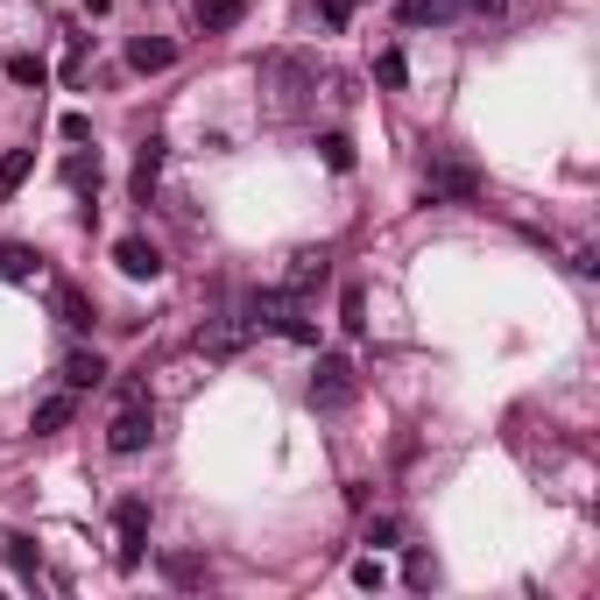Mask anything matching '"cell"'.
Instances as JSON below:
<instances>
[{
    "label": "cell",
    "instance_id": "cell-1",
    "mask_svg": "<svg viewBox=\"0 0 600 600\" xmlns=\"http://www.w3.org/2000/svg\"><path fill=\"white\" fill-rule=\"evenodd\" d=\"M149 558V495H121L113 501V566L134 572Z\"/></svg>",
    "mask_w": 600,
    "mask_h": 600
},
{
    "label": "cell",
    "instance_id": "cell-2",
    "mask_svg": "<svg viewBox=\"0 0 600 600\" xmlns=\"http://www.w3.org/2000/svg\"><path fill=\"white\" fill-rule=\"evenodd\" d=\"M312 410L325 417H339V410H354V396H360V382H354V360L346 354H318V375H312Z\"/></svg>",
    "mask_w": 600,
    "mask_h": 600
},
{
    "label": "cell",
    "instance_id": "cell-3",
    "mask_svg": "<svg viewBox=\"0 0 600 600\" xmlns=\"http://www.w3.org/2000/svg\"><path fill=\"white\" fill-rule=\"evenodd\" d=\"M149 438H156V410H149L142 389H128L121 417L106 424V445H113V459H134V452H149Z\"/></svg>",
    "mask_w": 600,
    "mask_h": 600
},
{
    "label": "cell",
    "instance_id": "cell-4",
    "mask_svg": "<svg viewBox=\"0 0 600 600\" xmlns=\"http://www.w3.org/2000/svg\"><path fill=\"white\" fill-rule=\"evenodd\" d=\"M424 191H431V205H474L480 199V170L459 163V156H431V170H424Z\"/></svg>",
    "mask_w": 600,
    "mask_h": 600
},
{
    "label": "cell",
    "instance_id": "cell-5",
    "mask_svg": "<svg viewBox=\"0 0 600 600\" xmlns=\"http://www.w3.org/2000/svg\"><path fill=\"white\" fill-rule=\"evenodd\" d=\"M262 71H268V85H276V106H304V92H318V64L297 57V50H276Z\"/></svg>",
    "mask_w": 600,
    "mask_h": 600
},
{
    "label": "cell",
    "instance_id": "cell-6",
    "mask_svg": "<svg viewBox=\"0 0 600 600\" xmlns=\"http://www.w3.org/2000/svg\"><path fill=\"white\" fill-rule=\"evenodd\" d=\"M113 268L134 276V283H156L163 276V247L149 241V234H121V241H113Z\"/></svg>",
    "mask_w": 600,
    "mask_h": 600
},
{
    "label": "cell",
    "instance_id": "cell-7",
    "mask_svg": "<svg viewBox=\"0 0 600 600\" xmlns=\"http://www.w3.org/2000/svg\"><path fill=\"white\" fill-rule=\"evenodd\" d=\"M241 318H247V325H268V333H283V325L297 318V297H289V289H255V297L241 304Z\"/></svg>",
    "mask_w": 600,
    "mask_h": 600
},
{
    "label": "cell",
    "instance_id": "cell-8",
    "mask_svg": "<svg viewBox=\"0 0 600 600\" xmlns=\"http://www.w3.org/2000/svg\"><path fill=\"white\" fill-rule=\"evenodd\" d=\"M57 375H64V389H79V396H85V389H100V382H106V360L92 354V346H71Z\"/></svg>",
    "mask_w": 600,
    "mask_h": 600
},
{
    "label": "cell",
    "instance_id": "cell-9",
    "mask_svg": "<svg viewBox=\"0 0 600 600\" xmlns=\"http://www.w3.org/2000/svg\"><path fill=\"white\" fill-rule=\"evenodd\" d=\"M71 417H79V389H57V396H43V403H35L29 431H35V438H50V431H64Z\"/></svg>",
    "mask_w": 600,
    "mask_h": 600
},
{
    "label": "cell",
    "instance_id": "cell-10",
    "mask_svg": "<svg viewBox=\"0 0 600 600\" xmlns=\"http://www.w3.org/2000/svg\"><path fill=\"white\" fill-rule=\"evenodd\" d=\"M128 64L142 71V79H156V71L177 64V43H163V35H134V43H128Z\"/></svg>",
    "mask_w": 600,
    "mask_h": 600
},
{
    "label": "cell",
    "instance_id": "cell-11",
    "mask_svg": "<svg viewBox=\"0 0 600 600\" xmlns=\"http://www.w3.org/2000/svg\"><path fill=\"white\" fill-rule=\"evenodd\" d=\"M163 579L191 593V587H205V579H212V566H205L199 551H163Z\"/></svg>",
    "mask_w": 600,
    "mask_h": 600
},
{
    "label": "cell",
    "instance_id": "cell-12",
    "mask_svg": "<svg viewBox=\"0 0 600 600\" xmlns=\"http://www.w3.org/2000/svg\"><path fill=\"white\" fill-rule=\"evenodd\" d=\"M57 318H64L71 333H92V318H100V312H92V297L79 283H57Z\"/></svg>",
    "mask_w": 600,
    "mask_h": 600
},
{
    "label": "cell",
    "instance_id": "cell-13",
    "mask_svg": "<svg viewBox=\"0 0 600 600\" xmlns=\"http://www.w3.org/2000/svg\"><path fill=\"white\" fill-rule=\"evenodd\" d=\"M0 276H8V283H35V276H43V255L22 247V241H0Z\"/></svg>",
    "mask_w": 600,
    "mask_h": 600
},
{
    "label": "cell",
    "instance_id": "cell-14",
    "mask_svg": "<svg viewBox=\"0 0 600 600\" xmlns=\"http://www.w3.org/2000/svg\"><path fill=\"white\" fill-rule=\"evenodd\" d=\"M163 156H170L163 142H142V156H134V177H128V191H134L142 205H149V191H156V177H163Z\"/></svg>",
    "mask_w": 600,
    "mask_h": 600
},
{
    "label": "cell",
    "instance_id": "cell-15",
    "mask_svg": "<svg viewBox=\"0 0 600 600\" xmlns=\"http://www.w3.org/2000/svg\"><path fill=\"white\" fill-rule=\"evenodd\" d=\"M325 276H333V255H325V247H304L297 268H289V297H304V289L325 283Z\"/></svg>",
    "mask_w": 600,
    "mask_h": 600
},
{
    "label": "cell",
    "instance_id": "cell-16",
    "mask_svg": "<svg viewBox=\"0 0 600 600\" xmlns=\"http://www.w3.org/2000/svg\"><path fill=\"white\" fill-rule=\"evenodd\" d=\"M0 545H8V566H14V572H22V579H29V587H35V579H43V551H35V537H22V530H8V537H0Z\"/></svg>",
    "mask_w": 600,
    "mask_h": 600
},
{
    "label": "cell",
    "instance_id": "cell-17",
    "mask_svg": "<svg viewBox=\"0 0 600 600\" xmlns=\"http://www.w3.org/2000/svg\"><path fill=\"white\" fill-rule=\"evenodd\" d=\"M241 14H247V0H199V29H205V35L241 29Z\"/></svg>",
    "mask_w": 600,
    "mask_h": 600
},
{
    "label": "cell",
    "instance_id": "cell-18",
    "mask_svg": "<svg viewBox=\"0 0 600 600\" xmlns=\"http://www.w3.org/2000/svg\"><path fill=\"white\" fill-rule=\"evenodd\" d=\"M396 14H403L410 29H431V22H452L459 0H396Z\"/></svg>",
    "mask_w": 600,
    "mask_h": 600
},
{
    "label": "cell",
    "instance_id": "cell-19",
    "mask_svg": "<svg viewBox=\"0 0 600 600\" xmlns=\"http://www.w3.org/2000/svg\"><path fill=\"white\" fill-rule=\"evenodd\" d=\"M375 85H382V92H403V85H410V57H403V50H382V57H375Z\"/></svg>",
    "mask_w": 600,
    "mask_h": 600
},
{
    "label": "cell",
    "instance_id": "cell-20",
    "mask_svg": "<svg viewBox=\"0 0 600 600\" xmlns=\"http://www.w3.org/2000/svg\"><path fill=\"white\" fill-rule=\"evenodd\" d=\"M57 177H64L71 191H100V156H85V149H79V156H64Z\"/></svg>",
    "mask_w": 600,
    "mask_h": 600
},
{
    "label": "cell",
    "instance_id": "cell-21",
    "mask_svg": "<svg viewBox=\"0 0 600 600\" xmlns=\"http://www.w3.org/2000/svg\"><path fill=\"white\" fill-rule=\"evenodd\" d=\"M29 170H35V149H8V156H0V199H8V191H22Z\"/></svg>",
    "mask_w": 600,
    "mask_h": 600
},
{
    "label": "cell",
    "instance_id": "cell-22",
    "mask_svg": "<svg viewBox=\"0 0 600 600\" xmlns=\"http://www.w3.org/2000/svg\"><path fill=\"white\" fill-rule=\"evenodd\" d=\"M339 325H346V333H367V297H360V283L339 289Z\"/></svg>",
    "mask_w": 600,
    "mask_h": 600
},
{
    "label": "cell",
    "instance_id": "cell-23",
    "mask_svg": "<svg viewBox=\"0 0 600 600\" xmlns=\"http://www.w3.org/2000/svg\"><path fill=\"white\" fill-rule=\"evenodd\" d=\"M8 79H14V85H35V92H43L50 64H43V57H29V50H22V57H8Z\"/></svg>",
    "mask_w": 600,
    "mask_h": 600
},
{
    "label": "cell",
    "instance_id": "cell-24",
    "mask_svg": "<svg viewBox=\"0 0 600 600\" xmlns=\"http://www.w3.org/2000/svg\"><path fill=\"white\" fill-rule=\"evenodd\" d=\"M318 156H325V170H339V177H346V170H354V142H346V134H325Z\"/></svg>",
    "mask_w": 600,
    "mask_h": 600
},
{
    "label": "cell",
    "instance_id": "cell-25",
    "mask_svg": "<svg viewBox=\"0 0 600 600\" xmlns=\"http://www.w3.org/2000/svg\"><path fill=\"white\" fill-rule=\"evenodd\" d=\"M354 587H367V593H382V587H389V572H382V558H360V566H354Z\"/></svg>",
    "mask_w": 600,
    "mask_h": 600
},
{
    "label": "cell",
    "instance_id": "cell-26",
    "mask_svg": "<svg viewBox=\"0 0 600 600\" xmlns=\"http://www.w3.org/2000/svg\"><path fill=\"white\" fill-rule=\"evenodd\" d=\"M64 142H92V121H85V113H64Z\"/></svg>",
    "mask_w": 600,
    "mask_h": 600
},
{
    "label": "cell",
    "instance_id": "cell-27",
    "mask_svg": "<svg viewBox=\"0 0 600 600\" xmlns=\"http://www.w3.org/2000/svg\"><path fill=\"white\" fill-rule=\"evenodd\" d=\"M459 8H474V14H501L509 0H459Z\"/></svg>",
    "mask_w": 600,
    "mask_h": 600
}]
</instances>
